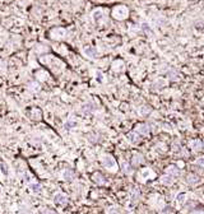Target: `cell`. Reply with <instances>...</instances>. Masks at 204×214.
<instances>
[{
    "instance_id": "1",
    "label": "cell",
    "mask_w": 204,
    "mask_h": 214,
    "mask_svg": "<svg viewBox=\"0 0 204 214\" xmlns=\"http://www.w3.org/2000/svg\"><path fill=\"white\" fill-rule=\"evenodd\" d=\"M111 17L116 21H125L129 17V9L125 5H116L111 9Z\"/></svg>"
},
{
    "instance_id": "2",
    "label": "cell",
    "mask_w": 204,
    "mask_h": 214,
    "mask_svg": "<svg viewBox=\"0 0 204 214\" xmlns=\"http://www.w3.org/2000/svg\"><path fill=\"white\" fill-rule=\"evenodd\" d=\"M49 36L51 40H56V41H63L68 37V31L63 27H55L49 32Z\"/></svg>"
},
{
    "instance_id": "3",
    "label": "cell",
    "mask_w": 204,
    "mask_h": 214,
    "mask_svg": "<svg viewBox=\"0 0 204 214\" xmlns=\"http://www.w3.org/2000/svg\"><path fill=\"white\" fill-rule=\"evenodd\" d=\"M102 163H103V166H105L108 171H111V172H116V171H118V164H116V162H115V159H114L112 155L106 154L105 157L102 158Z\"/></svg>"
},
{
    "instance_id": "4",
    "label": "cell",
    "mask_w": 204,
    "mask_h": 214,
    "mask_svg": "<svg viewBox=\"0 0 204 214\" xmlns=\"http://www.w3.org/2000/svg\"><path fill=\"white\" fill-rule=\"evenodd\" d=\"M54 201H55V204H56V205H61V206H64V205H66V204H68V198H66V195H64V194L59 192V194H56V195H55Z\"/></svg>"
},
{
    "instance_id": "5",
    "label": "cell",
    "mask_w": 204,
    "mask_h": 214,
    "mask_svg": "<svg viewBox=\"0 0 204 214\" xmlns=\"http://www.w3.org/2000/svg\"><path fill=\"white\" fill-rule=\"evenodd\" d=\"M92 180H93V182H96L97 185H105L106 184L105 176L101 172H96V173L92 175Z\"/></svg>"
},
{
    "instance_id": "6",
    "label": "cell",
    "mask_w": 204,
    "mask_h": 214,
    "mask_svg": "<svg viewBox=\"0 0 204 214\" xmlns=\"http://www.w3.org/2000/svg\"><path fill=\"white\" fill-rule=\"evenodd\" d=\"M128 140L130 142V143H133V144L139 143V142H140V134H138L137 131L129 133V134H128Z\"/></svg>"
},
{
    "instance_id": "7",
    "label": "cell",
    "mask_w": 204,
    "mask_h": 214,
    "mask_svg": "<svg viewBox=\"0 0 204 214\" xmlns=\"http://www.w3.org/2000/svg\"><path fill=\"white\" fill-rule=\"evenodd\" d=\"M135 131L140 135H148L149 134V126H148L147 124H139L135 129Z\"/></svg>"
},
{
    "instance_id": "8",
    "label": "cell",
    "mask_w": 204,
    "mask_h": 214,
    "mask_svg": "<svg viewBox=\"0 0 204 214\" xmlns=\"http://www.w3.org/2000/svg\"><path fill=\"white\" fill-rule=\"evenodd\" d=\"M166 172H167L169 175H171L172 177H176V176H179V175H180V170H179L176 166H170V167H167V171H166Z\"/></svg>"
},
{
    "instance_id": "9",
    "label": "cell",
    "mask_w": 204,
    "mask_h": 214,
    "mask_svg": "<svg viewBox=\"0 0 204 214\" xmlns=\"http://www.w3.org/2000/svg\"><path fill=\"white\" fill-rule=\"evenodd\" d=\"M201 140H191L189 143V147L193 149V150H201Z\"/></svg>"
},
{
    "instance_id": "10",
    "label": "cell",
    "mask_w": 204,
    "mask_h": 214,
    "mask_svg": "<svg viewBox=\"0 0 204 214\" xmlns=\"http://www.w3.org/2000/svg\"><path fill=\"white\" fill-rule=\"evenodd\" d=\"M186 181H188V184H190V185H196V184L200 182V179L196 176V175H189L188 179H186Z\"/></svg>"
},
{
    "instance_id": "11",
    "label": "cell",
    "mask_w": 204,
    "mask_h": 214,
    "mask_svg": "<svg viewBox=\"0 0 204 214\" xmlns=\"http://www.w3.org/2000/svg\"><path fill=\"white\" fill-rule=\"evenodd\" d=\"M161 182L165 184V185H171L174 182V177L171 176V175L167 173V175H165V176L161 177Z\"/></svg>"
},
{
    "instance_id": "12",
    "label": "cell",
    "mask_w": 204,
    "mask_h": 214,
    "mask_svg": "<svg viewBox=\"0 0 204 214\" xmlns=\"http://www.w3.org/2000/svg\"><path fill=\"white\" fill-rule=\"evenodd\" d=\"M144 161V158H143V155H140V154H135L134 155V158H133V166H138V164H140L142 162Z\"/></svg>"
},
{
    "instance_id": "13",
    "label": "cell",
    "mask_w": 204,
    "mask_h": 214,
    "mask_svg": "<svg viewBox=\"0 0 204 214\" xmlns=\"http://www.w3.org/2000/svg\"><path fill=\"white\" fill-rule=\"evenodd\" d=\"M74 179V172L73 171H70V170H66L65 172H64V180H73Z\"/></svg>"
},
{
    "instance_id": "14",
    "label": "cell",
    "mask_w": 204,
    "mask_h": 214,
    "mask_svg": "<svg viewBox=\"0 0 204 214\" xmlns=\"http://www.w3.org/2000/svg\"><path fill=\"white\" fill-rule=\"evenodd\" d=\"M84 54L92 57V56H95V55L97 54V51H96V49H92V47H87V49H84Z\"/></svg>"
},
{
    "instance_id": "15",
    "label": "cell",
    "mask_w": 204,
    "mask_h": 214,
    "mask_svg": "<svg viewBox=\"0 0 204 214\" xmlns=\"http://www.w3.org/2000/svg\"><path fill=\"white\" fill-rule=\"evenodd\" d=\"M100 135L98 134H89V138H88V140L89 142H92V143H97L100 139Z\"/></svg>"
},
{
    "instance_id": "16",
    "label": "cell",
    "mask_w": 204,
    "mask_h": 214,
    "mask_svg": "<svg viewBox=\"0 0 204 214\" xmlns=\"http://www.w3.org/2000/svg\"><path fill=\"white\" fill-rule=\"evenodd\" d=\"M82 110H83V112H92L95 110V107H93V105H92V103H87V105L83 106Z\"/></svg>"
},
{
    "instance_id": "17",
    "label": "cell",
    "mask_w": 204,
    "mask_h": 214,
    "mask_svg": "<svg viewBox=\"0 0 204 214\" xmlns=\"http://www.w3.org/2000/svg\"><path fill=\"white\" fill-rule=\"evenodd\" d=\"M196 164L204 168V157H200V158H198V159H196Z\"/></svg>"
},
{
    "instance_id": "18",
    "label": "cell",
    "mask_w": 204,
    "mask_h": 214,
    "mask_svg": "<svg viewBox=\"0 0 204 214\" xmlns=\"http://www.w3.org/2000/svg\"><path fill=\"white\" fill-rule=\"evenodd\" d=\"M31 187H32V190H33V191L39 192V191H40V187H41V186H40L39 184H33V185H31Z\"/></svg>"
},
{
    "instance_id": "19",
    "label": "cell",
    "mask_w": 204,
    "mask_h": 214,
    "mask_svg": "<svg viewBox=\"0 0 204 214\" xmlns=\"http://www.w3.org/2000/svg\"><path fill=\"white\" fill-rule=\"evenodd\" d=\"M124 172H125V173H130V172H132V170H130V166H129V164H126V163H124Z\"/></svg>"
},
{
    "instance_id": "20",
    "label": "cell",
    "mask_w": 204,
    "mask_h": 214,
    "mask_svg": "<svg viewBox=\"0 0 204 214\" xmlns=\"http://www.w3.org/2000/svg\"><path fill=\"white\" fill-rule=\"evenodd\" d=\"M73 126H76V123L69 121V123H66V124H65V129H71Z\"/></svg>"
},
{
    "instance_id": "21",
    "label": "cell",
    "mask_w": 204,
    "mask_h": 214,
    "mask_svg": "<svg viewBox=\"0 0 204 214\" xmlns=\"http://www.w3.org/2000/svg\"><path fill=\"white\" fill-rule=\"evenodd\" d=\"M177 199H179V201L181 203L182 200H185V195H184V194H180V195L177 196Z\"/></svg>"
},
{
    "instance_id": "22",
    "label": "cell",
    "mask_w": 204,
    "mask_h": 214,
    "mask_svg": "<svg viewBox=\"0 0 204 214\" xmlns=\"http://www.w3.org/2000/svg\"><path fill=\"white\" fill-rule=\"evenodd\" d=\"M201 144H203V145H201V149H204V142H201Z\"/></svg>"
}]
</instances>
